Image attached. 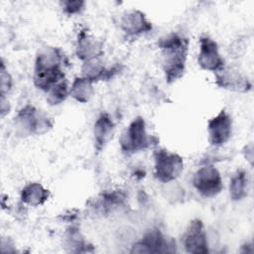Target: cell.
Listing matches in <instances>:
<instances>
[{"label":"cell","instance_id":"6da1fadb","mask_svg":"<svg viewBox=\"0 0 254 254\" xmlns=\"http://www.w3.org/2000/svg\"><path fill=\"white\" fill-rule=\"evenodd\" d=\"M190 41L188 38L172 33L158 42L161 50L162 65L168 83H173L182 78L186 71Z\"/></svg>","mask_w":254,"mask_h":254},{"label":"cell","instance_id":"7a4b0ae2","mask_svg":"<svg viewBox=\"0 0 254 254\" xmlns=\"http://www.w3.org/2000/svg\"><path fill=\"white\" fill-rule=\"evenodd\" d=\"M66 58L59 48L49 47L41 50L36 57L33 81L37 88L48 91L65 78L64 65Z\"/></svg>","mask_w":254,"mask_h":254},{"label":"cell","instance_id":"3957f363","mask_svg":"<svg viewBox=\"0 0 254 254\" xmlns=\"http://www.w3.org/2000/svg\"><path fill=\"white\" fill-rule=\"evenodd\" d=\"M154 140L155 137L149 135L147 132L144 118L137 116L122 133L119 144L120 149L124 154L132 155L147 150L152 145H156L157 143L154 142Z\"/></svg>","mask_w":254,"mask_h":254},{"label":"cell","instance_id":"277c9868","mask_svg":"<svg viewBox=\"0 0 254 254\" xmlns=\"http://www.w3.org/2000/svg\"><path fill=\"white\" fill-rule=\"evenodd\" d=\"M14 122L17 132L23 136L42 135L53 127L52 118L31 104L18 111Z\"/></svg>","mask_w":254,"mask_h":254},{"label":"cell","instance_id":"5b68a950","mask_svg":"<svg viewBox=\"0 0 254 254\" xmlns=\"http://www.w3.org/2000/svg\"><path fill=\"white\" fill-rule=\"evenodd\" d=\"M184 171L183 158L166 149H157L154 152V176L162 183L177 180Z\"/></svg>","mask_w":254,"mask_h":254},{"label":"cell","instance_id":"8992f818","mask_svg":"<svg viewBox=\"0 0 254 254\" xmlns=\"http://www.w3.org/2000/svg\"><path fill=\"white\" fill-rule=\"evenodd\" d=\"M192 185L204 197L216 196L223 189L221 175L213 165H204L197 169L192 178Z\"/></svg>","mask_w":254,"mask_h":254},{"label":"cell","instance_id":"52a82bcc","mask_svg":"<svg viewBox=\"0 0 254 254\" xmlns=\"http://www.w3.org/2000/svg\"><path fill=\"white\" fill-rule=\"evenodd\" d=\"M176 243L169 239L159 229H151L136 242L131 249L132 253H167L175 252Z\"/></svg>","mask_w":254,"mask_h":254},{"label":"cell","instance_id":"ba28073f","mask_svg":"<svg viewBox=\"0 0 254 254\" xmlns=\"http://www.w3.org/2000/svg\"><path fill=\"white\" fill-rule=\"evenodd\" d=\"M197 64L201 69L213 72L224 67V61L219 53V48L216 42L206 35L199 38Z\"/></svg>","mask_w":254,"mask_h":254},{"label":"cell","instance_id":"9c48e42d","mask_svg":"<svg viewBox=\"0 0 254 254\" xmlns=\"http://www.w3.org/2000/svg\"><path fill=\"white\" fill-rule=\"evenodd\" d=\"M208 142L213 147L223 146L232 134V119L225 110H220L207 121Z\"/></svg>","mask_w":254,"mask_h":254},{"label":"cell","instance_id":"30bf717a","mask_svg":"<svg viewBox=\"0 0 254 254\" xmlns=\"http://www.w3.org/2000/svg\"><path fill=\"white\" fill-rule=\"evenodd\" d=\"M183 245L188 253L205 254L208 252V242L203 222L192 219L183 234Z\"/></svg>","mask_w":254,"mask_h":254},{"label":"cell","instance_id":"8fae6325","mask_svg":"<svg viewBox=\"0 0 254 254\" xmlns=\"http://www.w3.org/2000/svg\"><path fill=\"white\" fill-rule=\"evenodd\" d=\"M215 73V83L221 88L236 91L247 92L251 89V82L247 76L235 68L223 67Z\"/></svg>","mask_w":254,"mask_h":254},{"label":"cell","instance_id":"7c38bea8","mask_svg":"<svg viewBox=\"0 0 254 254\" xmlns=\"http://www.w3.org/2000/svg\"><path fill=\"white\" fill-rule=\"evenodd\" d=\"M120 27L127 36L137 37L150 32L152 23L142 11L132 9L124 12L121 17Z\"/></svg>","mask_w":254,"mask_h":254},{"label":"cell","instance_id":"4fadbf2b","mask_svg":"<svg viewBox=\"0 0 254 254\" xmlns=\"http://www.w3.org/2000/svg\"><path fill=\"white\" fill-rule=\"evenodd\" d=\"M75 54L76 57L82 62L98 59L103 54L102 44L91 34H89L86 29H83L78 33L77 36Z\"/></svg>","mask_w":254,"mask_h":254},{"label":"cell","instance_id":"5bb4252c","mask_svg":"<svg viewBox=\"0 0 254 254\" xmlns=\"http://www.w3.org/2000/svg\"><path fill=\"white\" fill-rule=\"evenodd\" d=\"M114 129V122L108 113L103 112L97 117L93 125V137L94 147L98 152L102 151L108 144L113 136Z\"/></svg>","mask_w":254,"mask_h":254},{"label":"cell","instance_id":"9a60e30c","mask_svg":"<svg viewBox=\"0 0 254 254\" xmlns=\"http://www.w3.org/2000/svg\"><path fill=\"white\" fill-rule=\"evenodd\" d=\"M117 71L118 68L116 66L106 67L100 61V58L83 62L81 66V76L88 78L93 83L98 80L109 79L113 77Z\"/></svg>","mask_w":254,"mask_h":254},{"label":"cell","instance_id":"2e32d148","mask_svg":"<svg viewBox=\"0 0 254 254\" xmlns=\"http://www.w3.org/2000/svg\"><path fill=\"white\" fill-rule=\"evenodd\" d=\"M50 197V191L40 183H30L21 190V200L30 206L43 205Z\"/></svg>","mask_w":254,"mask_h":254},{"label":"cell","instance_id":"e0dca14e","mask_svg":"<svg viewBox=\"0 0 254 254\" xmlns=\"http://www.w3.org/2000/svg\"><path fill=\"white\" fill-rule=\"evenodd\" d=\"M93 82L84 76L75 77L69 88V95L77 102L86 103L93 96Z\"/></svg>","mask_w":254,"mask_h":254},{"label":"cell","instance_id":"ac0fdd59","mask_svg":"<svg viewBox=\"0 0 254 254\" xmlns=\"http://www.w3.org/2000/svg\"><path fill=\"white\" fill-rule=\"evenodd\" d=\"M248 188L247 174L244 170H237L231 177L229 183V194L232 200L239 201L246 197Z\"/></svg>","mask_w":254,"mask_h":254},{"label":"cell","instance_id":"d6986e66","mask_svg":"<svg viewBox=\"0 0 254 254\" xmlns=\"http://www.w3.org/2000/svg\"><path fill=\"white\" fill-rule=\"evenodd\" d=\"M68 94L69 89L67 81L64 78L47 91V101L50 105H59L66 99Z\"/></svg>","mask_w":254,"mask_h":254},{"label":"cell","instance_id":"ffe728a7","mask_svg":"<svg viewBox=\"0 0 254 254\" xmlns=\"http://www.w3.org/2000/svg\"><path fill=\"white\" fill-rule=\"evenodd\" d=\"M66 244L72 252H88V246L77 229L70 228L66 234Z\"/></svg>","mask_w":254,"mask_h":254},{"label":"cell","instance_id":"44dd1931","mask_svg":"<svg viewBox=\"0 0 254 254\" xmlns=\"http://www.w3.org/2000/svg\"><path fill=\"white\" fill-rule=\"evenodd\" d=\"M62 9L64 14L66 15H75V14H80L85 7V2L84 1H63L61 2Z\"/></svg>","mask_w":254,"mask_h":254},{"label":"cell","instance_id":"7402d4cb","mask_svg":"<svg viewBox=\"0 0 254 254\" xmlns=\"http://www.w3.org/2000/svg\"><path fill=\"white\" fill-rule=\"evenodd\" d=\"M0 89H1V96H5L12 88V77L11 74L9 73L8 69L5 66L4 62L2 61L1 63V68H0Z\"/></svg>","mask_w":254,"mask_h":254},{"label":"cell","instance_id":"603a6c76","mask_svg":"<svg viewBox=\"0 0 254 254\" xmlns=\"http://www.w3.org/2000/svg\"><path fill=\"white\" fill-rule=\"evenodd\" d=\"M10 110V106H9V102L8 100L5 98V96H1V116L4 117L5 114H7Z\"/></svg>","mask_w":254,"mask_h":254}]
</instances>
